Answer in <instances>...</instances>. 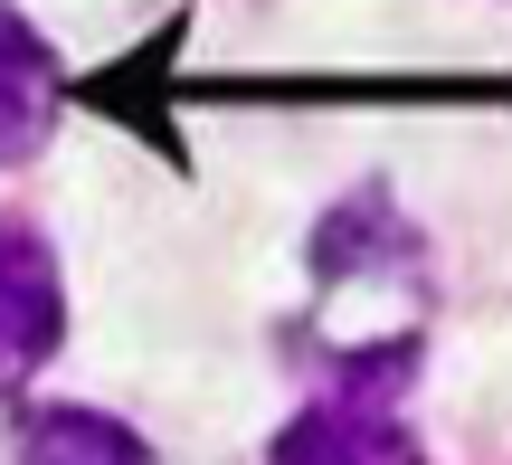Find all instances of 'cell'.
Listing matches in <instances>:
<instances>
[{
  "mask_svg": "<svg viewBox=\"0 0 512 465\" xmlns=\"http://www.w3.org/2000/svg\"><path fill=\"white\" fill-rule=\"evenodd\" d=\"M266 465H418V437H408V418L389 409V390L342 380L323 409H304L285 437H275Z\"/></svg>",
  "mask_w": 512,
  "mask_h": 465,
  "instance_id": "6da1fadb",
  "label": "cell"
},
{
  "mask_svg": "<svg viewBox=\"0 0 512 465\" xmlns=\"http://www.w3.org/2000/svg\"><path fill=\"white\" fill-rule=\"evenodd\" d=\"M19 465H152V447L124 418H95V409H29L19 418Z\"/></svg>",
  "mask_w": 512,
  "mask_h": 465,
  "instance_id": "277c9868",
  "label": "cell"
},
{
  "mask_svg": "<svg viewBox=\"0 0 512 465\" xmlns=\"http://www.w3.org/2000/svg\"><path fill=\"white\" fill-rule=\"evenodd\" d=\"M57 105H67V76H57V48L29 29V19L0 0V171L29 162L57 133Z\"/></svg>",
  "mask_w": 512,
  "mask_h": 465,
  "instance_id": "3957f363",
  "label": "cell"
},
{
  "mask_svg": "<svg viewBox=\"0 0 512 465\" xmlns=\"http://www.w3.org/2000/svg\"><path fill=\"white\" fill-rule=\"evenodd\" d=\"M57 323H67V295H57L48 238L0 219V390H19V380L57 352Z\"/></svg>",
  "mask_w": 512,
  "mask_h": 465,
  "instance_id": "7a4b0ae2",
  "label": "cell"
}]
</instances>
